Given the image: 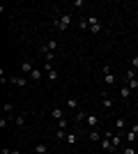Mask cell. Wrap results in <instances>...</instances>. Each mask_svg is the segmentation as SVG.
Listing matches in <instances>:
<instances>
[{
  "label": "cell",
  "instance_id": "cell-18",
  "mask_svg": "<svg viewBox=\"0 0 138 154\" xmlns=\"http://www.w3.org/2000/svg\"><path fill=\"white\" fill-rule=\"evenodd\" d=\"M67 136H69V131H67V129H55V140H65Z\"/></svg>",
  "mask_w": 138,
  "mask_h": 154
},
{
  "label": "cell",
  "instance_id": "cell-28",
  "mask_svg": "<svg viewBox=\"0 0 138 154\" xmlns=\"http://www.w3.org/2000/svg\"><path fill=\"white\" fill-rule=\"evenodd\" d=\"M127 85L131 88V92H133V90H138V78H133V81H129V83H127Z\"/></svg>",
  "mask_w": 138,
  "mask_h": 154
},
{
  "label": "cell",
  "instance_id": "cell-33",
  "mask_svg": "<svg viewBox=\"0 0 138 154\" xmlns=\"http://www.w3.org/2000/svg\"><path fill=\"white\" fill-rule=\"evenodd\" d=\"M9 152H12L9 147H2V149H0V154H9Z\"/></svg>",
  "mask_w": 138,
  "mask_h": 154
},
{
  "label": "cell",
  "instance_id": "cell-13",
  "mask_svg": "<svg viewBox=\"0 0 138 154\" xmlns=\"http://www.w3.org/2000/svg\"><path fill=\"white\" fill-rule=\"evenodd\" d=\"M101 81H104L106 85H115V83H118V78H115V74H113V71H111V74H104V76H101Z\"/></svg>",
  "mask_w": 138,
  "mask_h": 154
},
{
  "label": "cell",
  "instance_id": "cell-11",
  "mask_svg": "<svg viewBox=\"0 0 138 154\" xmlns=\"http://www.w3.org/2000/svg\"><path fill=\"white\" fill-rule=\"evenodd\" d=\"M85 127H87V129H99V117H97V115H92V113H87V117H85Z\"/></svg>",
  "mask_w": 138,
  "mask_h": 154
},
{
  "label": "cell",
  "instance_id": "cell-15",
  "mask_svg": "<svg viewBox=\"0 0 138 154\" xmlns=\"http://www.w3.org/2000/svg\"><path fill=\"white\" fill-rule=\"evenodd\" d=\"M21 69H23V74H28V76H30V71L35 69V64L30 62V60H23V62H21Z\"/></svg>",
  "mask_w": 138,
  "mask_h": 154
},
{
  "label": "cell",
  "instance_id": "cell-4",
  "mask_svg": "<svg viewBox=\"0 0 138 154\" xmlns=\"http://www.w3.org/2000/svg\"><path fill=\"white\" fill-rule=\"evenodd\" d=\"M44 69H46V78H48V83H53V81H58L60 71L53 67V62H44Z\"/></svg>",
  "mask_w": 138,
  "mask_h": 154
},
{
  "label": "cell",
  "instance_id": "cell-34",
  "mask_svg": "<svg viewBox=\"0 0 138 154\" xmlns=\"http://www.w3.org/2000/svg\"><path fill=\"white\" fill-rule=\"evenodd\" d=\"M108 154H122V149H115V147H113V149H111Z\"/></svg>",
  "mask_w": 138,
  "mask_h": 154
},
{
  "label": "cell",
  "instance_id": "cell-30",
  "mask_svg": "<svg viewBox=\"0 0 138 154\" xmlns=\"http://www.w3.org/2000/svg\"><path fill=\"white\" fill-rule=\"evenodd\" d=\"M83 5H85L83 0H74V2H72V7H76V9H81V7H83Z\"/></svg>",
  "mask_w": 138,
  "mask_h": 154
},
{
  "label": "cell",
  "instance_id": "cell-26",
  "mask_svg": "<svg viewBox=\"0 0 138 154\" xmlns=\"http://www.w3.org/2000/svg\"><path fill=\"white\" fill-rule=\"evenodd\" d=\"M122 154H136V147H133V145H124V147H122Z\"/></svg>",
  "mask_w": 138,
  "mask_h": 154
},
{
  "label": "cell",
  "instance_id": "cell-19",
  "mask_svg": "<svg viewBox=\"0 0 138 154\" xmlns=\"http://www.w3.org/2000/svg\"><path fill=\"white\" fill-rule=\"evenodd\" d=\"M65 143L67 145H76V143H78V134H72V131H69V136L65 138Z\"/></svg>",
  "mask_w": 138,
  "mask_h": 154
},
{
  "label": "cell",
  "instance_id": "cell-5",
  "mask_svg": "<svg viewBox=\"0 0 138 154\" xmlns=\"http://www.w3.org/2000/svg\"><path fill=\"white\" fill-rule=\"evenodd\" d=\"M28 117H30V113H28V110H21L19 115H14V117H12V122H14V127H16V129H21V127H26V122H28Z\"/></svg>",
  "mask_w": 138,
  "mask_h": 154
},
{
  "label": "cell",
  "instance_id": "cell-38",
  "mask_svg": "<svg viewBox=\"0 0 138 154\" xmlns=\"http://www.w3.org/2000/svg\"><path fill=\"white\" fill-rule=\"evenodd\" d=\"M48 154H51V152H48Z\"/></svg>",
  "mask_w": 138,
  "mask_h": 154
},
{
  "label": "cell",
  "instance_id": "cell-23",
  "mask_svg": "<svg viewBox=\"0 0 138 154\" xmlns=\"http://www.w3.org/2000/svg\"><path fill=\"white\" fill-rule=\"evenodd\" d=\"M5 115L14 117V103L12 101H5Z\"/></svg>",
  "mask_w": 138,
  "mask_h": 154
},
{
  "label": "cell",
  "instance_id": "cell-37",
  "mask_svg": "<svg viewBox=\"0 0 138 154\" xmlns=\"http://www.w3.org/2000/svg\"><path fill=\"white\" fill-rule=\"evenodd\" d=\"M83 154H92V152H83Z\"/></svg>",
  "mask_w": 138,
  "mask_h": 154
},
{
  "label": "cell",
  "instance_id": "cell-36",
  "mask_svg": "<svg viewBox=\"0 0 138 154\" xmlns=\"http://www.w3.org/2000/svg\"><path fill=\"white\" fill-rule=\"evenodd\" d=\"M136 108H138V99H136Z\"/></svg>",
  "mask_w": 138,
  "mask_h": 154
},
{
  "label": "cell",
  "instance_id": "cell-14",
  "mask_svg": "<svg viewBox=\"0 0 138 154\" xmlns=\"http://www.w3.org/2000/svg\"><path fill=\"white\" fill-rule=\"evenodd\" d=\"M115 129L122 131V134L127 131V120H124V117H115Z\"/></svg>",
  "mask_w": 138,
  "mask_h": 154
},
{
  "label": "cell",
  "instance_id": "cell-17",
  "mask_svg": "<svg viewBox=\"0 0 138 154\" xmlns=\"http://www.w3.org/2000/svg\"><path fill=\"white\" fill-rule=\"evenodd\" d=\"M129 97H131V88L124 83L122 88H120V99H129Z\"/></svg>",
  "mask_w": 138,
  "mask_h": 154
},
{
  "label": "cell",
  "instance_id": "cell-10",
  "mask_svg": "<svg viewBox=\"0 0 138 154\" xmlns=\"http://www.w3.org/2000/svg\"><path fill=\"white\" fill-rule=\"evenodd\" d=\"M9 83L16 85V88H28V83H30V81H28L26 76H9Z\"/></svg>",
  "mask_w": 138,
  "mask_h": 154
},
{
  "label": "cell",
  "instance_id": "cell-25",
  "mask_svg": "<svg viewBox=\"0 0 138 154\" xmlns=\"http://www.w3.org/2000/svg\"><path fill=\"white\" fill-rule=\"evenodd\" d=\"M58 129H67V131H69V120H67V117L58 120Z\"/></svg>",
  "mask_w": 138,
  "mask_h": 154
},
{
  "label": "cell",
  "instance_id": "cell-16",
  "mask_svg": "<svg viewBox=\"0 0 138 154\" xmlns=\"http://www.w3.org/2000/svg\"><path fill=\"white\" fill-rule=\"evenodd\" d=\"M32 154H48V147H46L44 143H37L32 147Z\"/></svg>",
  "mask_w": 138,
  "mask_h": 154
},
{
  "label": "cell",
  "instance_id": "cell-31",
  "mask_svg": "<svg viewBox=\"0 0 138 154\" xmlns=\"http://www.w3.org/2000/svg\"><path fill=\"white\" fill-rule=\"evenodd\" d=\"M7 124H9V117H2V120H0V129H5Z\"/></svg>",
  "mask_w": 138,
  "mask_h": 154
},
{
  "label": "cell",
  "instance_id": "cell-21",
  "mask_svg": "<svg viewBox=\"0 0 138 154\" xmlns=\"http://www.w3.org/2000/svg\"><path fill=\"white\" fill-rule=\"evenodd\" d=\"M78 30H83V32H90V21L87 19H78Z\"/></svg>",
  "mask_w": 138,
  "mask_h": 154
},
{
  "label": "cell",
  "instance_id": "cell-12",
  "mask_svg": "<svg viewBox=\"0 0 138 154\" xmlns=\"http://www.w3.org/2000/svg\"><path fill=\"white\" fill-rule=\"evenodd\" d=\"M48 113H51V117L55 120V122H58V120H62V117H67V115H65V108H60V106H53Z\"/></svg>",
  "mask_w": 138,
  "mask_h": 154
},
{
  "label": "cell",
  "instance_id": "cell-22",
  "mask_svg": "<svg viewBox=\"0 0 138 154\" xmlns=\"http://www.w3.org/2000/svg\"><path fill=\"white\" fill-rule=\"evenodd\" d=\"M85 117H87V113H85V110H83V108H81L78 113H76V124H81V122L85 124Z\"/></svg>",
  "mask_w": 138,
  "mask_h": 154
},
{
  "label": "cell",
  "instance_id": "cell-9",
  "mask_svg": "<svg viewBox=\"0 0 138 154\" xmlns=\"http://www.w3.org/2000/svg\"><path fill=\"white\" fill-rule=\"evenodd\" d=\"M99 97H101V106H104L106 110H113V97L108 94V92H99Z\"/></svg>",
  "mask_w": 138,
  "mask_h": 154
},
{
  "label": "cell",
  "instance_id": "cell-29",
  "mask_svg": "<svg viewBox=\"0 0 138 154\" xmlns=\"http://www.w3.org/2000/svg\"><path fill=\"white\" fill-rule=\"evenodd\" d=\"M111 64H104V67H101V71H99V74H101V76H104V74H111Z\"/></svg>",
  "mask_w": 138,
  "mask_h": 154
},
{
  "label": "cell",
  "instance_id": "cell-6",
  "mask_svg": "<svg viewBox=\"0 0 138 154\" xmlns=\"http://www.w3.org/2000/svg\"><path fill=\"white\" fill-rule=\"evenodd\" d=\"M87 21H90V32L92 35H99V32L104 30V26H101V21H99L97 16H87Z\"/></svg>",
  "mask_w": 138,
  "mask_h": 154
},
{
  "label": "cell",
  "instance_id": "cell-24",
  "mask_svg": "<svg viewBox=\"0 0 138 154\" xmlns=\"http://www.w3.org/2000/svg\"><path fill=\"white\" fill-rule=\"evenodd\" d=\"M124 83H129V81H133V78H136V69H127V74H124Z\"/></svg>",
  "mask_w": 138,
  "mask_h": 154
},
{
  "label": "cell",
  "instance_id": "cell-7",
  "mask_svg": "<svg viewBox=\"0 0 138 154\" xmlns=\"http://www.w3.org/2000/svg\"><path fill=\"white\" fill-rule=\"evenodd\" d=\"M65 108H67V110H72V113H78V110H81L78 99H74V97H67V99H65Z\"/></svg>",
  "mask_w": 138,
  "mask_h": 154
},
{
  "label": "cell",
  "instance_id": "cell-2",
  "mask_svg": "<svg viewBox=\"0 0 138 154\" xmlns=\"http://www.w3.org/2000/svg\"><path fill=\"white\" fill-rule=\"evenodd\" d=\"M46 53H60V44L55 39H44L39 44V55H46Z\"/></svg>",
  "mask_w": 138,
  "mask_h": 154
},
{
  "label": "cell",
  "instance_id": "cell-27",
  "mask_svg": "<svg viewBox=\"0 0 138 154\" xmlns=\"http://www.w3.org/2000/svg\"><path fill=\"white\" fill-rule=\"evenodd\" d=\"M44 58V62H53V60L58 58V53H46V55H41Z\"/></svg>",
  "mask_w": 138,
  "mask_h": 154
},
{
  "label": "cell",
  "instance_id": "cell-20",
  "mask_svg": "<svg viewBox=\"0 0 138 154\" xmlns=\"http://www.w3.org/2000/svg\"><path fill=\"white\" fill-rule=\"evenodd\" d=\"M28 78H30V81H41V69H37V67H35V69L30 71V76H28Z\"/></svg>",
  "mask_w": 138,
  "mask_h": 154
},
{
  "label": "cell",
  "instance_id": "cell-32",
  "mask_svg": "<svg viewBox=\"0 0 138 154\" xmlns=\"http://www.w3.org/2000/svg\"><path fill=\"white\" fill-rule=\"evenodd\" d=\"M131 64H133V69H138V55H133V58H131Z\"/></svg>",
  "mask_w": 138,
  "mask_h": 154
},
{
  "label": "cell",
  "instance_id": "cell-1",
  "mask_svg": "<svg viewBox=\"0 0 138 154\" xmlns=\"http://www.w3.org/2000/svg\"><path fill=\"white\" fill-rule=\"evenodd\" d=\"M72 21H74V14H72V12H65L62 16H58V19L53 21V26H55V30L65 32V30H69V26H72Z\"/></svg>",
  "mask_w": 138,
  "mask_h": 154
},
{
  "label": "cell",
  "instance_id": "cell-3",
  "mask_svg": "<svg viewBox=\"0 0 138 154\" xmlns=\"http://www.w3.org/2000/svg\"><path fill=\"white\" fill-rule=\"evenodd\" d=\"M138 138V122L131 124V127L124 131V145H133V140Z\"/></svg>",
  "mask_w": 138,
  "mask_h": 154
},
{
  "label": "cell",
  "instance_id": "cell-8",
  "mask_svg": "<svg viewBox=\"0 0 138 154\" xmlns=\"http://www.w3.org/2000/svg\"><path fill=\"white\" fill-rule=\"evenodd\" d=\"M85 136H87V140H90V143H99L101 138H104V134H101L99 129H87Z\"/></svg>",
  "mask_w": 138,
  "mask_h": 154
},
{
  "label": "cell",
  "instance_id": "cell-35",
  "mask_svg": "<svg viewBox=\"0 0 138 154\" xmlns=\"http://www.w3.org/2000/svg\"><path fill=\"white\" fill-rule=\"evenodd\" d=\"M9 154H23V152H21V149H12Z\"/></svg>",
  "mask_w": 138,
  "mask_h": 154
}]
</instances>
